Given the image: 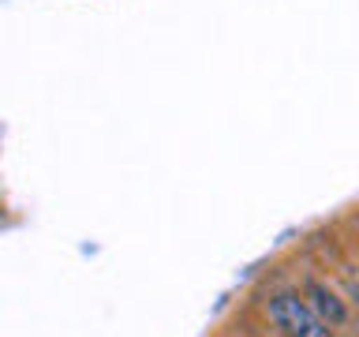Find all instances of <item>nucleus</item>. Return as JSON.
<instances>
[{"label": "nucleus", "instance_id": "obj_1", "mask_svg": "<svg viewBox=\"0 0 359 337\" xmlns=\"http://www.w3.org/2000/svg\"><path fill=\"white\" fill-rule=\"evenodd\" d=\"M269 319H273V326L285 330L288 337H333L330 326H325L296 292H280V296L269 300Z\"/></svg>", "mask_w": 359, "mask_h": 337}, {"label": "nucleus", "instance_id": "obj_2", "mask_svg": "<svg viewBox=\"0 0 359 337\" xmlns=\"http://www.w3.org/2000/svg\"><path fill=\"white\" fill-rule=\"evenodd\" d=\"M303 303H307L325 326H344L348 322V308L341 303V296H337L333 289H325L322 281H307V300Z\"/></svg>", "mask_w": 359, "mask_h": 337}]
</instances>
